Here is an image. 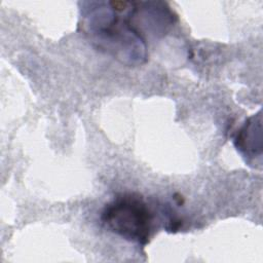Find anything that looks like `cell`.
I'll list each match as a JSON object with an SVG mask.
<instances>
[{"label": "cell", "instance_id": "obj_1", "mask_svg": "<svg viewBox=\"0 0 263 263\" xmlns=\"http://www.w3.org/2000/svg\"><path fill=\"white\" fill-rule=\"evenodd\" d=\"M130 6L126 1L80 2L79 28L98 50L136 67L147 61L148 46L130 22Z\"/></svg>", "mask_w": 263, "mask_h": 263}, {"label": "cell", "instance_id": "obj_2", "mask_svg": "<svg viewBox=\"0 0 263 263\" xmlns=\"http://www.w3.org/2000/svg\"><path fill=\"white\" fill-rule=\"evenodd\" d=\"M101 221L112 233L145 246L151 236L153 214L140 195L124 193L104 206Z\"/></svg>", "mask_w": 263, "mask_h": 263}, {"label": "cell", "instance_id": "obj_3", "mask_svg": "<svg viewBox=\"0 0 263 263\" xmlns=\"http://www.w3.org/2000/svg\"><path fill=\"white\" fill-rule=\"evenodd\" d=\"M234 146L247 162L261 164L262 112L249 117L234 138Z\"/></svg>", "mask_w": 263, "mask_h": 263}]
</instances>
